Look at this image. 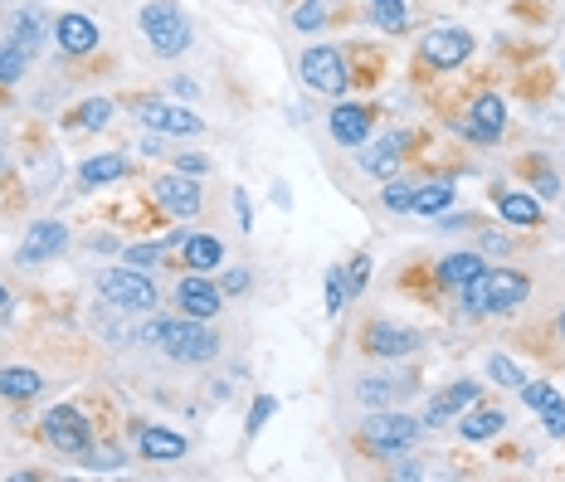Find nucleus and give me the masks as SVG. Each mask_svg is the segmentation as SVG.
I'll list each match as a JSON object with an SVG mask.
<instances>
[{
  "label": "nucleus",
  "mask_w": 565,
  "mask_h": 482,
  "mask_svg": "<svg viewBox=\"0 0 565 482\" xmlns=\"http://www.w3.org/2000/svg\"><path fill=\"white\" fill-rule=\"evenodd\" d=\"M142 341L147 346H161L166 356H176V361H210L215 351H220V336L210 332L205 322H171V317H151L147 327H142Z\"/></svg>",
  "instance_id": "f257e3e1"
},
{
  "label": "nucleus",
  "mask_w": 565,
  "mask_h": 482,
  "mask_svg": "<svg viewBox=\"0 0 565 482\" xmlns=\"http://www.w3.org/2000/svg\"><path fill=\"white\" fill-rule=\"evenodd\" d=\"M502 424H507L502 409H468L463 424H458V434H463L468 444H483V439H492V434H502Z\"/></svg>",
  "instance_id": "5701e85b"
},
{
  "label": "nucleus",
  "mask_w": 565,
  "mask_h": 482,
  "mask_svg": "<svg viewBox=\"0 0 565 482\" xmlns=\"http://www.w3.org/2000/svg\"><path fill=\"white\" fill-rule=\"evenodd\" d=\"M556 332H561V336H565V312H561V317H556Z\"/></svg>",
  "instance_id": "09e8293b"
},
{
  "label": "nucleus",
  "mask_w": 565,
  "mask_h": 482,
  "mask_svg": "<svg viewBox=\"0 0 565 482\" xmlns=\"http://www.w3.org/2000/svg\"><path fill=\"white\" fill-rule=\"evenodd\" d=\"M244 288H249V273H244V268L225 273V283H220V293H244Z\"/></svg>",
  "instance_id": "c03bdc74"
},
{
  "label": "nucleus",
  "mask_w": 565,
  "mask_h": 482,
  "mask_svg": "<svg viewBox=\"0 0 565 482\" xmlns=\"http://www.w3.org/2000/svg\"><path fill=\"white\" fill-rule=\"evenodd\" d=\"M234 215H239V229H254V205L244 190H234Z\"/></svg>",
  "instance_id": "a19ab883"
},
{
  "label": "nucleus",
  "mask_w": 565,
  "mask_h": 482,
  "mask_svg": "<svg viewBox=\"0 0 565 482\" xmlns=\"http://www.w3.org/2000/svg\"><path fill=\"white\" fill-rule=\"evenodd\" d=\"M332 137H337L341 147H366V137H371V112L361 108V103H337V108H332Z\"/></svg>",
  "instance_id": "2eb2a0df"
},
{
  "label": "nucleus",
  "mask_w": 565,
  "mask_h": 482,
  "mask_svg": "<svg viewBox=\"0 0 565 482\" xmlns=\"http://www.w3.org/2000/svg\"><path fill=\"white\" fill-rule=\"evenodd\" d=\"M156 200L166 205V215H181V220H190L200 205H205V190H200V181L195 176H161L156 181Z\"/></svg>",
  "instance_id": "9b49d317"
},
{
  "label": "nucleus",
  "mask_w": 565,
  "mask_h": 482,
  "mask_svg": "<svg viewBox=\"0 0 565 482\" xmlns=\"http://www.w3.org/2000/svg\"><path fill=\"white\" fill-rule=\"evenodd\" d=\"M502 122H507L502 98L483 93V98L473 103V117H468V137H473V142H497V137H502Z\"/></svg>",
  "instance_id": "dca6fc26"
},
{
  "label": "nucleus",
  "mask_w": 565,
  "mask_h": 482,
  "mask_svg": "<svg viewBox=\"0 0 565 482\" xmlns=\"http://www.w3.org/2000/svg\"><path fill=\"white\" fill-rule=\"evenodd\" d=\"M531 283L527 273H512V268H483L473 283H463V307L468 312H517L527 302Z\"/></svg>",
  "instance_id": "f03ea898"
},
{
  "label": "nucleus",
  "mask_w": 565,
  "mask_h": 482,
  "mask_svg": "<svg viewBox=\"0 0 565 482\" xmlns=\"http://www.w3.org/2000/svg\"><path fill=\"white\" fill-rule=\"evenodd\" d=\"M497 215H502L507 224L536 229V224H541V205L531 200L527 190H502V195H497Z\"/></svg>",
  "instance_id": "4be33fe9"
},
{
  "label": "nucleus",
  "mask_w": 565,
  "mask_h": 482,
  "mask_svg": "<svg viewBox=\"0 0 565 482\" xmlns=\"http://www.w3.org/2000/svg\"><path fill=\"white\" fill-rule=\"evenodd\" d=\"M453 205V181H434V186H419L415 190V215H429L439 220L444 210Z\"/></svg>",
  "instance_id": "bb28decb"
},
{
  "label": "nucleus",
  "mask_w": 565,
  "mask_h": 482,
  "mask_svg": "<svg viewBox=\"0 0 565 482\" xmlns=\"http://www.w3.org/2000/svg\"><path fill=\"white\" fill-rule=\"evenodd\" d=\"M64 244H69V229L54 220L35 224L30 234H25V244H20V263H44L54 259V254H64Z\"/></svg>",
  "instance_id": "ddd939ff"
},
{
  "label": "nucleus",
  "mask_w": 565,
  "mask_h": 482,
  "mask_svg": "<svg viewBox=\"0 0 565 482\" xmlns=\"http://www.w3.org/2000/svg\"><path fill=\"white\" fill-rule=\"evenodd\" d=\"M220 259H225V244L220 239H210V234H190L186 239V268L210 273V268H220Z\"/></svg>",
  "instance_id": "a878e982"
},
{
  "label": "nucleus",
  "mask_w": 565,
  "mask_h": 482,
  "mask_svg": "<svg viewBox=\"0 0 565 482\" xmlns=\"http://www.w3.org/2000/svg\"><path fill=\"white\" fill-rule=\"evenodd\" d=\"M536 190H541L546 200H556V195H561V176H551V171H536Z\"/></svg>",
  "instance_id": "79ce46f5"
},
{
  "label": "nucleus",
  "mask_w": 565,
  "mask_h": 482,
  "mask_svg": "<svg viewBox=\"0 0 565 482\" xmlns=\"http://www.w3.org/2000/svg\"><path fill=\"white\" fill-rule=\"evenodd\" d=\"M220 302H225L220 283H210L205 273H190V278H181V288H176V307L186 317H195V322H210L220 312Z\"/></svg>",
  "instance_id": "1a4fd4ad"
},
{
  "label": "nucleus",
  "mask_w": 565,
  "mask_h": 482,
  "mask_svg": "<svg viewBox=\"0 0 565 482\" xmlns=\"http://www.w3.org/2000/svg\"><path fill=\"white\" fill-rule=\"evenodd\" d=\"M166 254H171V244H132L127 263L132 268H151V263H166Z\"/></svg>",
  "instance_id": "72a5a7b5"
},
{
  "label": "nucleus",
  "mask_w": 565,
  "mask_h": 482,
  "mask_svg": "<svg viewBox=\"0 0 565 482\" xmlns=\"http://www.w3.org/2000/svg\"><path fill=\"white\" fill-rule=\"evenodd\" d=\"M39 390H44V375L30 371V366H5L0 371V400H35Z\"/></svg>",
  "instance_id": "412c9836"
},
{
  "label": "nucleus",
  "mask_w": 565,
  "mask_h": 482,
  "mask_svg": "<svg viewBox=\"0 0 565 482\" xmlns=\"http://www.w3.org/2000/svg\"><path fill=\"white\" fill-rule=\"evenodd\" d=\"M483 268H488V263L478 259V254H449V259L439 263V283H444V288H463V283H473Z\"/></svg>",
  "instance_id": "393cba45"
},
{
  "label": "nucleus",
  "mask_w": 565,
  "mask_h": 482,
  "mask_svg": "<svg viewBox=\"0 0 565 482\" xmlns=\"http://www.w3.org/2000/svg\"><path fill=\"white\" fill-rule=\"evenodd\" d=\"M137 448H142L147 463H176V458H186V439L171 434V429H156V424H147L137 434Z\"/></svg>",
  "instance_id": "f3484780"
},
{
  "label": "nucleus",
  "mask_w": 565,
  "mask_h": 482,
  "mask_svg": "<svg viewBox=\"0 0 565 482\" xmlns=\"http://www.w3.org/2000/svg\"><path fill=\"white\" fill-rule=\"evenodd\" d=\"M415 190L419 186L400 181V176H390L385 190H380V205H385V210H395V215H410V210H415Z\"/></svg>",
  "instance_id": "c85d7f7f"
},
{
  "label": "nucleus",
  "mask_w": 565,
  "mask_h": 482,
  "mask_svg": "<svg viewBox=\"0 0 565 482\" xmlns=\"http://www.w3.org/2000/svg\"><path fill=\"white\" fill-rule=\"evenodd\" d=\"M122 176H127V156H122V151H103V156H93V161L78 166V181L88 190L108 186V181H122Z\"/></svg>",
  "instance_id": "6ab92c4d"
},
{
  "label": "nucleus",
  "mask_w": 565,
  "mask_h": 482,
  "mask_svg": "<svg viewBox=\"0 0 565 482\" xmlns=\"http://www.w3.org/2000/svg\"><path fill=\"white\" fill-rule=\"evenodd\" d=\"M54 39H59L64 54H93V49H98V25L74 10V15H59V20H54Z\"/></svg>",
  "instance_id": "4468645a"
},
{
  "label": "nucleus",
  "mask_w": 565,
  "mask_h": 482,
  "mask_svg": "<svg viewBox=\"0 0 565 482\" xmlns=\"http://www.w3.org/2000/svg\"><path fill=\"white\" fill-rule=\"evenodd\" d=\"M39 424H44V439L59 448V453H83V448L93 444V429H88V419H83L74 405L49 409Z\"/></svg>",
  "instance_id": "6e6552de"
},
{
  "label": "nucleus",
  "mask_w": 565,
  "mask_h": 482,
  "mask_svg": "<svg viewBox=\"0 0 565 482\" xmlns=\"http://www.w3.org/2000/svg\"><path fill=\"white\" fill-rule=\"evenodd\" d=\"M142 35H147V44L156 54L176 59V54L190 49V20L181 15L176 0H151L147 10H142Z\"/></svg>",
  "instance_id": "20e7f679"
},
{
  "label": "nucleus",
  "mask_w": 565,
  "mask_h": 482,
  "mask_svg": "<svg viewBox=\"0 0 565 482\" xmlns=\"http://www.w3.org/2000/svg\"><path fill=\"white\" fill-rule=\"evenodd\" d=\"M415 346H419V336L405 332V327H395V322H371V327H366V351H371V356L395 361V356H410Z\"/></svg>",
  "instance_id": "f8f14e48"
},
{
  "label": "nucleus",
  "mask_w": 565,
  "mask_h": 482,
  "mask_svg": "<svg viewBox=\"0 0 565 482\" xmlns=\"http://www.w3.org/2000/svg\"><path fill=\"white\" fill-rule=\"evenodd\" d=\"M74 122L78 127H88V132H103V127L113 122V103H108V98H88V103H78Z\"/></svg>",
  "instance_id": "c756f323"
},
{
  "label": "nucleus",
  "mask_w": 565,
  "mask_h": 482,
  "mask_svg": "<svg viewBox=\"0 0 565 482\" xmlns=\"http://www.w3.org/2000/svg\"><path fill=\"white\" fill-rule=\"evenodd\" d=\"M541 424H546V434H551V439H565V400L556 395V390L541 400Z\"/></svg>",
  "instance_id": "473e14b6"
},
{
  "label": "nucleus",
  "mask_w": 565,
  "mask_h": 482,
  "mask_svg": "<svg viewBox=\"0 0 565 482\" xmlns=\"http://www.w3.org/2000/svg\"><path fill=\"white\" fill-rule=\"evenodd\" d=\"M181 171H186V176H205L210 161H205V156H181Z\"/></svg>",
  "instance_id": "a18cd8bd"
},
{
  "label": "nucleus",
  "mask_w": 565,
  "mask_h": 482,
  "mask_svg": "<svg viewBox=\"0 0 565 482\" xmlns=\"http://www.w3.org/2000/svg\"><path fill=\"white\" fill-rule=\"evenodd\" d=\"M322 20H327V5H322V0H302L298 10H293V25H298V30H317Z\"/></svg>",
  "instance_id": "e433bc0d"
},
{
  "label": "nucleus",
  "mask_w": 565,
  "mask_h": 482,
  "mask_svg": "<svg viewBox=\"0 0 565 482\" xmlns=\"http://www.w3.org/2000/svg\"><path fill=\"white\" fill-rule=\"evenodd\" d=\"M273 409H278V400H273V395H259V400H254V409H249V434H259V429H264Z\"/></svg>",
  "instance_id": "ea45409f"
},
{
  "label": "nucleus",
  "mask_w": 565,
  "mask_h": 482,
  "mask_svg": "<svg viewBox=\"0 0 565 482\" xmlns=\"http://www.w3.org/2000/svg\"><path fill=\"white\" fill-rule=\"evenodd\" d=\"M98 293H103V302H108V307H117V312H151V307L161 302L156 283H151L142 268H132V263L108 268V273L98 278Z\"/></svg>",
  "instance_id": "7ed1b4c3"
},
{
  "label": "nucleus",
  "mask_w": 565,
  "mask_h": 482,
  "mask_svg": "<svg viewBox=\"0 0 565 482\" xmlns=\"http://www.w3.org/2000/svg\"><path fill=\"white\" fill-rule=\"evenodd\" d=\"M424 64L429 69H439V74H449L458 64H468V54H473V35L468 30H458V25H444V30H434V35H424Z\"/></svg>",
  "instance_id": "0eeeda50"
},
{
  "label": "nucleus",
  "mask_w": 565,
  "mask_h": 482,
  "mask_svg": "<svg viewBox=\"0 0 565 482\" xmlns=\"http://www.w3.org/2000/svg\"><path fill=\"white\" fill-rule=\"evenodd\" d=\"M273 205H278V210H288V205H293V195H288V186H283V181L273 186Z\"/></svg>",
  "instance_id": "49530a36"
},
{
  "label": "nucleus",
  "mask_w": 565,
  "mask_h": 482,
  "mask_svg": "<svg viewBox=\"0 0 565 482\" xmlns=\"http://www.w3.org/2000/svg\"><path fill=\"white\" fill-rule=\"evenodd\" d=\"M137 117H142L147 127H156V132H171V137H195V132L205 127L200 112L176 108V103H156V98H147V103L137 108Z\"/></svg>",
  "instance_id": "9d476101"
},
{
  "label": "nucleus",
  "mask_w": 565,
  "mask_h": 482,
  "mask_svg": "<svg viewBox=\"0 0 565 482\" xmlns=\"http://www.w3.org/2000/svg\"><path fill=\"white\" fill-rule=\"evenodd\" d=\"M5 307H10V293H5V288H0V312H5Z\"/></svg>",
  "instance_id": "de8ad7c7"
},
{
  "label": "nucleus",
  "mask_w": 565,
  "mask_h": 482,
  "mask_svg": "<svg viewBox=\"0 0 565 482\" xmlns=\"http://www.w3.org/2000/svg\"><path fill=\"white\" fill-rule=\"evenodd\" d=\"M361 439H366L371 453H380V458H395L400 448H410L419 439V424L410 419V414H371V419L361 424Z\"/></svg>",
  "instance_id": "423d86ee"
},
{
  "label": "nucleus",
  "mask_w": 565,
  "mask_h": 482,
  "mask_svg": "<svg viewBox=\"0 0 565 482\" xmlns=\"http://www.w3.org/2000/svg\"><path fill=\"white\" fill-rule=\"evenodd\" d=\"M395 395V380H361V405H385Z\"/></svg>",
  "instance_id": "4c0bfd02"
},
{
  "label": "nucleus",
  "mask_w": 565,
  "mask_h": 482,
  "mask_svg": "<svg viewBox=\"0 0 565 482\" xmlns=\"http://www.w3.org/2000/svg\"><path fill=\"white\" fill-rule=\"evenodd\" d=\"M44 30H49V20H44L39 10H15V15H10V44H20L25 54H35V44Z\"/></svg>",
  "instance_id": "b1692460"
},
{
  "label": "nucleus",
  "mask_w": 565,
  "mask_h": 482,
  "mask_svg": "<svg viewBox=\"0 0 565 482\" xmlns=\"http://www.w3.org/2000/svg\"><path fill=\"white\" fill-rule=\"evenodd\" d=\"M366 283H371V259L356 254V259L346 263V293H366Z\"/></svg>",
  "instance_id": "c9c22d12"
},
{
  "label": "nucleus",
  "mask_w": 565,
  "mask_h": 482,
  "mask_svg": "<svg viewBox=\"0 0 565 482\" xmlns=\"http://www.w3.org/2000/svg\"><path fill=\"white\" fill-rule=\"evenodd\" d=\"M478 390H483V385H473V380H458V385H449V390H444V395L429 405L424 424H434V429H439V424H449L453 409H468L473 400H478Z\"/></svg>",
  "instance_id": "aec40b11"
},
{
  "label": "nucleus",
  "mask_w": 565,
  "mask_h": 482,
  "mask_svg": "<svg viewBox=\"0 0 565 482\" xmlns=\"http://www.w3.org/2000/svg\"><path fill=\"white\" fill-rule=\"evenodd\" d=\"M371 20H376L385 35H400L410 25V5L405 0H371Z\"/></svg>",
  "instance_id": "cd10ccee"
},
{
  "label": "nucleus",
  "mask_w": 565,
  "mask_h": 482,
  "mask_svg": "<svg viewBox=\"0 0 565 482\" xmlns=\"http://www.w3.org/2000/svg\"><path fill=\"white\" fill-rule=\"evenodd\" d=\"M488 375L497 380V385H507V390H522V385H527V375H522V366H517L512 356H492Z\"/></svg>",
  "instance_id": "2f4dec72"
},
{
  "label": "nucleus",
  "mask_w": 565,
  "mask_h": 482,
  "mask_svg": "<svg viewBox=\"0 0 565 482\" xmlns=\"http://www.w3.org/2000/svg\"><path fill=\"white\" fill-rule=\"evenodd\" d=\"M83 463H88V468H103V473H113V468H122L127 458H122V453H113V448H108V453H93V444H88V448H83Z\"/></svg>",
  "instance_id": "58836bf2"
},
{
  "label": "nucleus",
  "mask_w": 565,
  "mask_h": 482,
  "mask_svg": "<svg viewBox=\"0 0 565 482\" xmlns=\"http://www.w3.org/2000/svg\"><path fill=\"white\" fill-rule=\"evenodd\" d=\"M25 64H30V54L20 44H0V83H20Z\"/></svg>",
  "instance_id": "7c9ffc66"
},
{
  "label": "nucleus",
  "mask_w": 565,
  "mask_h": 482,
  "mask_svg": "<svg viewBox=\"0 0 565 482\" xmlns=\"http://www.w3.org/2000/svg\"><path fill=\"white\" fill-rule=\"evenodd\" d=\"M346 307V268H327V312L337 317Z\"/></svg>",
  "instance_id": "f704fd0d"
},
{
  "label": "nucleus",
  "mask_w": 565,
  "mask_h": 482,
  "mask_svg": "<svg viewBox=\"0 0 565 482\" xmlns=\"http://www.w3.org/2000/svg\"><path fill=\"white\" fill-rule=\"evenodd\" d=\"M551 395V385H541V380H531V385H522V400H527L531 409H541V400Z\"/></svg>",
  "instance_id": "37998d69"
},
{
  "label": "nucleus",
  "mask_w": 565,
  "mask_h": 482,
  "mask_svg": "<svg viewBox=\"0 0 565 482\" xmlns=\"http://www.w3.org/2000/svg\"><path fill=\"white\" fill-rule=\"evenodd\" d=\"M405 147H410V137H405V132H390L385 142H376V147L361 156V171H371V176H385V181H390V176L400 171V156H405Z\"/></svg>",
  "instance_id": "a211bd4d"
},
{
  "label": "nucleus",
  "mask_w": 565,
  "mask_h": 482,
  "mask_svg": "<svg viewBox=\"0 0 565 482\" xmlns=\"http://www.w3.org/2000/svg\"><path fill=\"white\" fill-rule=\"evenodd\" d=\"M302 83L322 98H341L351 88V74H346V59H341L332 44H317L302 54Z\"/></svg>",
  "instance_id": "39448f33"
}]
</instances>
